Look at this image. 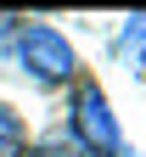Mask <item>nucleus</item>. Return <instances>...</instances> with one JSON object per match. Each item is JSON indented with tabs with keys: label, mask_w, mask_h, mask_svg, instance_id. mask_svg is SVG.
<instances>
[{
	"label": "nucleus",
	"mask_w": 146,
	"mask_h": 157,
	"mask_svg": "<svg viewBox=\"0 0 146 157\" xmlns=\"http://www.w3.org/2000/svg\"><path fill=\"white\" fill-rule=\"evenodd\" d=\"M118 56H124V62H129L135 73L146 67V11L124 17V28H118Z\"/></svg>",
	"instance_id": "nucleus-3"
},
{
	"label": "nucleus",
	"mask_w": 146,
	"mask_h": 157,
	"mask_svg": "<svg viewBox=\"0 0 146 157\" xmlns=\"http://www.w3.org/2000/svg\"><path fill=\"white\" fill-rule=\"evenodd\" d=\"M23 157H96V151H90V146H79L73 135L62 129V135H45V140H39L34 151H23Z\"/></svg>",
	"instance_id": "nucleus-5"
},
{
	"label": "nucleus",
	"mask_w": 146,
	"mask_h": 157,
	"mask_svg": "<svg viewBox=\"0 0 146 157\" xmlns=\"http://www.w3.org/2000/svg\"><path fill=\"white\" fill-rule=\"evenodd\" d=\"M17 23H23V17H11V11H0V39H6V34H17Z\"/></svg>",
	"instance_id": "nucleus-6"
},
{
	"label": "nucleus",
	"mask_w": 146,
	"mask_h": 157,
	"mask_svg": "<svg viewBox=\"0 0 146 157\" xmlns=\"http://www.w3.org/2000/svg\"><path fill=\"white\" fill-rule=\"evenodd\" d=\"M118 157H135V151H118Z\"/></svg>",
	"instance_id": "nucleus-7"
},
{
	"label": "nucleus",
	"mask_w": 146,
	"mask_h": 157,
	"mask_svg": "<svg viewBox=\"0 0 146 157\" xmlns=\"http://www.w3.org/2000/svg\"><path fill=\"white\" fill-rule=\"evenodd\" d=\"M68 135L79 146H90L96 157H118L124 135H118V112L107 107V90L96 78H79L73 84V107H68Z\"/></svg>",
	"instance_id": "nucleus-2"
},
{
	"label": "nucleus",
	"mask_w": 146,
	"mask_h": 157,
	"mask_svg": "<svg viewBox=\"0 0 146 157\" xmlns=\"http://www.w3.org/2000/svg\"><path fill=\"white\" fill-rule=\"evenodd\" d=\"M17 62H23V73L34 84H73L79 78V56L56 23H23L17 28Z\"/></svg>",
	"instance_id": "nucleus-1"
},
{
	"label": "nucleus",
	"mask_w": 146,
	"mask_h": 157,
	"mask_svg": "<svg viewBox=\"0 0 146 157\" xmlns=\"http://www.w3.org/2000/svg\"><path fill=\"white\" fill-rule=\"evenodd\" d=\"M28 151V124H23V112L0 101V157H23Z\"/></svg>",
	"instance_id": "nucleus-4"
}]
</instances>
